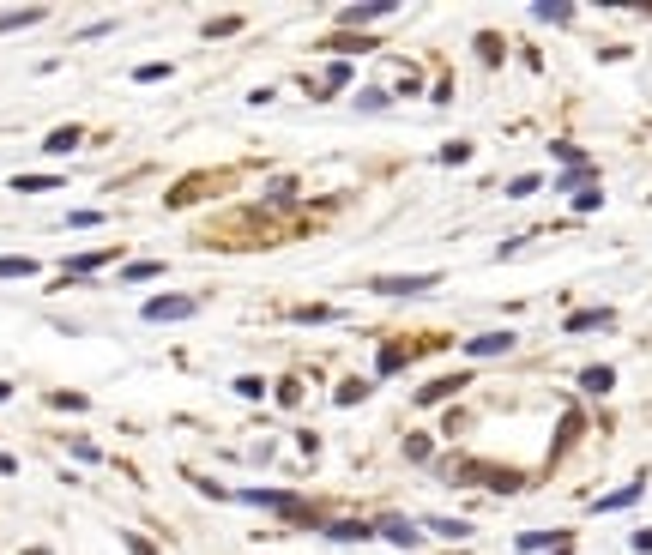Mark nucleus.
Segmentation results:
<instances>
[{"mask_svg": "<svg viewBox=\"0 0 652 555\" xmlns=\"http://www.w3.org/2000/svg\"><path fill=\"white\" fill-rule=\"evenodd\" d=\"M49 187H61L55 175H13V193H49Z\"/></svg>", "mask_w": 652, "mask_h": 555, "instance_id": "21", "label": "nucleus"}, {"mask_svg": "<svg viewBox=\"0 0 652 555\" xmlns=\"http://www.w3.org/2000/svg\"><path fill=\"white\" fill-rule=\"evenodd\" d=\"M67 223H73V230H97V223H103V212H91V205H85V212H73Z\"/></svg>", "mask_w": 652, "mask_h": 555, "instance_id": "33", "label": "nucleus"}, {"mask_svg": "<svg viewBox=\"0 0 652 555\" xmlns=\"http://www.w3.org/2000/svg\"><path fill=\"white\" fill-rule=\"evenodd\" d=\"M568 531H519V550L532 555V550H568Z\"/></svg>", "mask_w": 652, "mask_h": 555, "instance_id": "13", "label": "nucleus"}, {"mask_svg": "<svg viewBox=\"0 0 652 555\" xmlns=\"http://www.w3.org/2000/svg\"><path fill=\"white\" fill-rule=\"evenodd\" d=\"M109 31H115V18H97L91 31H79V43H97V36H109Z\"/></svg>", "mask_w": 652, "mask_h": 555, "instance_id": "36", "label": "nucleus"}, {"mask_svg": "<svg viewBox=\"0 0 652 555\" xmlns=\"http://www.w3.org/2000/svg\"><path fill=\"white\" fill-rule=\"evenodd\" d=\"M320 49H333V55H368L375 49V36H356V31H333Z\"/></svg>", "mask_w": 652, "mask_h": 555, "instance_id": "10", "label": "nucleus"}, {"mask_svg": "<svg viewBox=\"0 0 652 555\" xmlns=\"http://www.w3.org/2000/svg\"><path fill=\"white\" fill-rule=\"evenodd\" d=\"M598 200H604L598 187H580V193H574V205H580V212H598Z\"/></svg>", "mask_w": 652, "mask_h": 555, "instance_id": "35", "label": "nucleus"}, {"mask_svg": "<svg viewBox=\"0 0 652 555\" xmlns=\"http://www.w3.org/2000/svg\"><path fill=\"white\" fill-rule=\"evenodd\" d=\"M0 278H36L31 253H0Z\"/></svg>", "mask_w": 652, "mask_h": 555, "instance_id": "17", "label": "nucleus"}, {"mask_svg": "<svg viewBox=\"0 0 652 555\" xmlns=\"http://www.w3.org/2000/svg\"><path fill=\"white\" fill-rule=\"evenodd\" d=\"M333 543H368L375 538V525H363V520H338V525H320Z\"/></svg>", "mask_w": 652, "mask_h": 555, "instance_id": "9", "label": "nucleus"}, {"mask_svg": "<svg viewBox=\"0 0 652 555\" xmlns=\"http://www.w3.org/2000/svg\"><path fill=\"white\" fill-rule=\"evenodd\" d=\"M79 145H85L79 127H55V134L43 139V152H49V157H67V152H79Z\"/></svg>", "mask_w": 652, "mask_h": 555, "instance_id": "14", "label": "nucleus"}, {"mask_svg": "<svg viewBox=\"0 0 652 555\" xmlns=\"http://www.w3.org/2000/svg\"><path fill=\"white\" fill-rule=\"evenodd\" d=\"M640 495H647V477H635V483H622V489H610V495H598V501H592V513H617V507H635Z\"/></svg>", "mask_w": 652, "mask_h": 555, "instance_id": "5", "label": "nucleus"}, {"mask_svg": "<svg viewBox=\"0 0 652 555\" xmlns=\"http://www.w3.org/2000/svg\"><path fill=\"white\" fill-rule=\"evenodd\" d=\"M466 351L471 356H502V351H514V332H477Z\"/></svg>", "mask_w": 652, "mask_h": 555, "instance_id": "15", "label": "nucleus"}, {"mask_svg": "<svg viewBox=\"0 0 652 555\" xmlns=\"http://www.w3.org/2000/svg\"><path fill=\"white\" fill-rule=\"evenodd\" d=\"M164 260H127V266H121V284H151V278H164Z\"/></svg>", "mask_w": 652, "mask_h": 555, "instance_id": "12", "label": "nucleus"}, {"mask_svg": "<svg viewBox=\"0 0 652 555\" xmlns=\"http://www.w3.org/2000/svg\"><path fill=\"white\" fill-rule=\"evenodd\" d=\"M550 555H568V550H550Z\"/></svg>", "mask_w": 652, "mask_h": 555, "instance_id": "43", "label": "nucleus"}, {"mask_svg": "<svg viewBox=\"0 0 652 555\" xmlns=\"http://www.w3.org/2000/svg\"><path fill=\"white\" fill-rule=\"evenodd\" d=\"M182 477H187L194 489H200V495H212V501H230V489H217L212 477H200V471H182Z\"/></svg>", "mask_w": 652, "mask_h": 555, "instance_id": "23", "label": "nucleus"}, {"mask_svg": "<svg viewBox=\"0 0 652 555\" xmlns=\"http://www.w3.org/2000/svg\"><path fill=\"white\" fill-rule=\"evenodd\" d=\"M610 320H617V308H580V314H568L562 332H598V326H610Z\"/></svg>", "mask_w": 652, "mask_h": 555, "instance_id": "8", "label": "nucleus"}, {"mask_svg": "<svg viewBox=\"0 0 652 555\" xmlns=\"http://www.w3.org/2000/svg\"><path fill=\"white\" fill-rule=\"evenodd\" d=\"M375 538L399 543V550H417V543H423V531H417L411 520H399V513H386V520H375Z\"/></svg>", "mask_w": 652, "mask_h": 555, "instance_id": "4", "label": "nucleus"}, {"mask_svg": "<svg viewBox=\"0 0 652 555\" xmlns=\"http://www.w3.org/2000/svg\"><path fill=\"white\" fill-rule=\"evenodd\" d=\"M6 399H13V381H0V404H6Z\"/></svg>", "mask_w": 652, "mask_h": 555, "instance_id": "41", "label": "nucleus"}, {"mask_svg": "<svg viewBox=\"0 0 652 555\" xmlns=\"http://www.w3.org/2000/svg\"><path fill=\"white\" fill-rule=\"evenodd\" d=\"M290 200H296V182H272L266 187V205H290Z\"/></svg>", "mask_w": 652, "mask_h": 555, "instance_id": "26", "label": "nucleus"}, {"mask_svg": "<svg viewBox=\"0 0 652 555\" xmlns=\"http://www.w3.org/2000/svg\"><path fill=\"white\" fill-rule=\"evenodd\" d=\"M441 284V272H393V278H368L375 296H423V290Z\"/></svg>", "mask_w": 652, "mask_h": 555, "instance_id": "2", "label": "nucleus"}, {"mask_svg": "<svg viewBox=\"0 0 652 555\" xmlns=\"http://www.w3.org/2000/svg\"><path fill=\"white\" fill-rule=\"evenodd\" d=\"M55 411H85V392H55Z\"/></svg>", "mask_w": 652, "mask_h": 555, "instance_id": "37", "label": "nucleus"}, {"mask_svg": "<svg viewBox=\"0 0 652 555\" xmlns=\"http://www.w3.org/2000/svg\"><path fill=\"white\" fill-rule=\"evenodd\" d=\"M345 84H351V67H345V61H333V67H326V79H320V91H315V97H333V91H345Z\"/></svg>", "mask_w": 652, "mask_h": 555, "instance_id": "20", "label": "nucleus"}, {"mask_svg": "<svg viewBox=\"0 0 652 555\" xmlns=\"http://www.w3.org/2000/svg\"><path fill=\"white\" fill-rule=\"evenodd\" d=\"M532 18H544V25H568L574 6H532Z\"/></svg>", "mask_w": 652, "mask_h": 555, "instance_id": "25", "label": "nucleus"}, {"mask_svg": "<svg viewBox=\"0 0 652 555\" xmlns=\"http://www.w3.org/2000/svg\"><path fill=\"white\" fill-rule=\"evenodd\" d=\"M537 187H544L537 175H519V182H507V193H514V200H526V193H537Z\"/></svg>", "mask_w": 652, "mask_h": 555, "instance_id": "34", "label": "nucleus"}, {"mask_svg": "<svg viewBox=\"0 0 652 555\" xmlns=\"http://www.w3.org/2000/svg\"><path fill=\"white\" fill-rule=\"evenodd\" d=\"M236 31H242V18H212V25H206V36H236Z\"/></svg>", "mask_w": 652, "mask_h": 555, "instance_id": "29", "label": "nucleus"}, {"mask_svg": "<svg viewBox=\"0 0 652 555\" xmlns=\"http://www.w3.org/2000/svg\"><path fill=\"white\" fill-rule=\"evenodd\" d=\"M139 314H145V326H176V320L194 314V296H151Z\"/></svg>", "mask_w": 652, "mask_h": 555, "instance_id": "3", "label": "nucleus"}, {"mask_svg": "<svg viewBox=\"0 0 652 555\" xmlns=\"http://www.w3.org/2000/svg\"><path fill=\"white\" fill-rule=\"evenodd\" d=\"M103 266H109V253H67V260H61V278H67V284H73V278H91V272H103Z\"/></svg>", "mask_w": 652, "mask_h": 555, "instance_id": "6", "label": "nucleus"}, {"mask_svg": "<svg viewBox=\"0 0 652 555\" xmlns=\"http://www.w3.org/2000/svg\"><path fill=\"white\" fill-rule=\"evenodd\" d=\"M386 13H393V0H375V6H345V13H338V25L351 31V25H375V18H386Z\"/></svg>", "mask_w": 652, "mask_h": 555, "instance_id": "11", "label": "nucleus"}, {"mask_svg": "<svg viewBox=\"0 0 652 555\" xmlns=\"http://www.w3.org/2000/svg\"><path fill=\"white\" fill-rule=\"evenodd\" d=\"M236 501H248V507H266V513H278V520H290V525H320L315 501H302V495H290V489H242Z\"/></svg>", "mask_w": 652, "mask_h": 555, "instance_id": "1", "label": "nucleus"}, {"mask_svg": "<svg viewBox=\"0 0 652 555\" xmlns=\"http://www.w3.org/2000/svg\"><path fill=\"white\" fill-rule=\"evenodd\" d=\"M31 25H43V6H18V13H0V36H6V31H31Z\"/></svg>", "mask_w": 652, "mask_h": 555, "instance_id": "16", "label": "nucleus"}, {"mask_svg": "<svg viewBox=\"0 0 652 555\" xmlns=\"http://www.w3.org/2000/svg\"><path fill=\"white\" fill-rule=\"evenodd\" d=\"M134 79H139V84H164V79H169V61H151V67H139Z\"/></svg>", "mask_w": 652, "mask_h": 555, "instance_id": "27", "label": "nucleus"}, {"mask_svg": "<svg viewBox=\"0 0 652 555\" xmlns=\"http://www.w3.org/2000/svg\"><path fill=\"white\" fill-rule=\"evenodd\" d=\"M635 550H640V555H652V531H635Z\"/></svg>", "mask_w": 652, "mask_h": 555, "instance_id": "40", "label": "nucleus"}, {"mask_svg": "<svg viewBox=\"0 0 652 555\" xmlns=\"http://www.w3.org/2000/svg\"><path fill=\"white\" fill-rule=\"evenodd\" d=\"M477 55H484L489 67H496V61H502V36H496V31H484V36H477Z\"/></svg>", "mask_w": 652, "mask_h": 555, "instance_id": "24", "label": "nucleus"}, {"mask_svg": "<svg viewBox=\"0 0 652 555\" xmlns=\"http://www.w3.org/2000/svg\"><path fill=\"white\" fill-rule=\"evenodd\" d=\"M429 531H435V538H453V543L471 538V525H466V520H429Z\"/></svg>", "mask_w": 652, "mask_h": 555, "instance_id": "22", "label": "nucleus"}, {"mask_svg": "<svg viewBox=\"0 0 652 555\" xmlns=\"http://www.w3.org/2000/svg\"><path fill=\"white\" fill-rule=\"evenodd\" d=\"M236 392H242V399H260V392H266V381H260V374H242V381H236Z\"/></svg>", "mask_w": 652, "mask_h": 555, "instance_id": "31", "label": "nucleus"}, {"mask_svg": "<svg viewBox=\"0 0 652 555\" xmlns=\"http://www.w3.org/2000/svg\"><path fill=\"white\" fill-rule=\"evenodd\" d=\"M466 157H471V145H466V139H453V145H441V164H466Z\"/></svg>", "mask_w": 652, "mask_h": 555, "instance_id": "32", "label": "nucleus"}, {"mask_svg": "<svg viewBox=\"0 0 652 555\" xmlns=\"http://www.w3.org/2000/svg\"><path fill=\"white\" fill-rule=\"evenodd\" d=\"M25 555H49V550H25Z\"/></svg>", "mask_w": 652, "mask_h": 555, "instance_id": "42", "label": "nucleus"}, {"mask_svg": "<svg viewBox=\"0 0 652 555\" xmlns=\"http://www.w3.org/2000/svg\"><path fill=\"white\" fill-rule=\"evenodd\" d=\"M580 387H586V392H610V387H617V369H604V362H592V369L580 374Z\"/></svg>", "mask_w": 652, "mask_h": 555, "instance_id": "18", "label": "nucleus"}, {"mask_svg": "<svg viewBox=\"0 0 652 555\" xmlns=\"http://www.w3.org/2000/svg\"><path fill=\"white\" fill-rule=\"evenodd\" d=\"M368 399V381H345V387H338V404H363Z\"/></svg>", "mask_w": 652, "mask_h": 555, "instance_id": "28", "label": "nucleus"}, {"mask_svg": "<svg viewBox=\"0 0 652 555\" xmlns=\"http://www.w3.org/2000/svg\"><path fill=\"white\" fill-rule=\"evenodd\" d=\"M121 543H127V555H157V543H145V538H134V531H127V538H121Z\"/></svg>", "mask_w": 652, "mask_h": 555, "instance_id": "39", "label": "nucleus"}, {"mask_svg": "<svg viewBox=\"0 0 652 555\" xmlns=\"http://www.w3.org/2000/svg\"><path fill=\"white\" fill-rule=\"evenodd\" d=\"M466 381H471V374H441V381L417 387V404H441V399H453V392H466Z\"/></svg>", "mask_w": 652, "mask_h": 555, "instance_id": "7", "label": "nucleus"}, {"mask_svg": "<svg viewBox=\"0 0 652 555\" xmlns=\"http://www.w3.org/2000/svg\"><path fill=\"white\" fill-rule=\"evenodd\" d=\"M405 369V351H399V344H386V351H381V374H399Z\"/></svg>", "mask_w": 652, "mask_h": 555, "instance_id": "30", "label": "nucleus"}, {"mask_svg": "<svg viewBox=\"0 0 652 555\" xmlns=\"http://www.w3.org/2000/svg\"><path fill=\"white\" fill-rule=\"evenodd\" d=\"M290 320H296V326H333V320H338V308L315 302V308H296V314H290Z\"/></svg>", "mask_w": 652, "mask_h": 555, "instance_id": "19", "label": "nucleus"}, {"mask_svg": "<svg viewBox=\"0 0 652 555\" xmlns=\"http://www.w3.org/2000/svg\"><path fill=\"white\" fill-rule=\"evenodd\" d=\"M405 459H429V435H411V441H405Z\"/></svg>", "mask_w": 652, "mask_h": 555, "instance_id": "38", "label": "nucleus"}]
</instances>
